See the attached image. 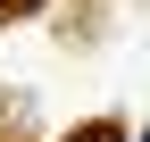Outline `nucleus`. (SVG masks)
<instances>
[{"label": "nucleus", "mask_w": 150, "mask_h": 142, "mask_svg": "<svg viewBox=\"0 0 150 142\" xmlns=\"http://www.w3.org/2000/svg\"><path fill=\"white\" fill-rule=\"evenodd\" d=\"M142 142H150V134H142Z\"/></svg>", "instance_id": "nucleus-2"}, {"label": "nucleus", "mask_w": 150, "mask_h": 142, "mask_svg": "<svg viewBox=\"0 0 150 142\" xmlns=\"http://www.w3.org/2000/svg\"><path fill=\"white\" fill-rule=\"evenodd\" d=\"M75 142H125V134H117V126H83Z\"/></svg>", "instance_id": "nucleus-1"}]
</instances>
